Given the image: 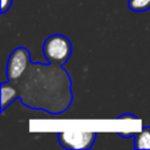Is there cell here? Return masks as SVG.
Here are the masks:
<instances>
[{
	"mask_svg": "<svg viewBox=\"0 0 150 150\" xmlns=\"http://www.w3.org/2000/svg\"><path fill=\"white\" fill-rule=\"evenodd\" d=\"M6 77L15 100L33 110L60 115L73 103V81L63 66L32 62L26 47H16L6 63Z\"/></svg>",
	"mask_w": 150,
	"mask_h": 150,
	"instance_id": "1",
	"label": "cell"
},
{
	"mask_svg": "<svg viewBox=\"0 0 150 150\" xmlns=\"http://www.w3.org/2000/svg\"><path fill=\"white\" fill-rule=\"evenodd\" d=\"M73 47L70 40L62 34L49 35L42 45V53L47 62L63 66L71 56Z\"/></svg>",
	"mask_w": 150,
	"mask_h": 150,
	"instance_id": "2",
	"label": "cell"
},
{
	"mask_svg": "<svg viewBox=\"0 0 150 150\" xmlns=\"http://www.w3.org/2000/svg\"><path fill=\"white\" fill-rule=\"evenodd\" d=\"M96 137L97 132L95 131L64 130L57 132L60 145L68 150H88L94 145Z\"/></svg>",
	"mask_w": 150,
	"mask_h": 150,
	"instance_id": "3",
	"label": "cell"
},
{
	"mask_svg": "<svg viewBox=\"0 0 150 150\" xmlns=\"http://www.w3.org/2000/svg\"><path fill=\"white\" fill-rule=\"evenodd\" d=\"M134 148L136 150L150 149V127H144L134 134Z\"/></svg>",
	"mask_w": 150,
	"mask_h": 150,
	"instance_id": "4",
	"label": "cell"
},
{
	"mask_svg": "<svg viewBox=\"0 0 150 150\" xmlns=\"http://www.w3.org/2000/svg\"><path fill=\"white\" fill-rule=\"evenodd\" d=\"M128 7L131 12L143 13L150 9V0H128Z\"/></svg>",
	"mask_w": 150,
	"mask_h": 150,
	"instance_id": "5",
	"label": "cell"
},
{
	"mask_svg": "<svg viewBox=\"0 0 150 150\" xmlns=\"http://www.w3.org/2000/svg\"><path fill=\"white\" fill-rule=\"evenodd\" d=\"M12 4H13V0H1V14L6 13L11 7H12Z\"/></svg>",
	"mask_w": 150,
	"mask_h": 150,
	"instance_id": "6",
	"label": "cell"
},
{
	"mask_svg": "<svg viewBox=\"0 0 150 150\" xmlns=\"http://www.w3.org/2000/svg\"><path fill=\"white\" fill-rule=\"evenodd\" d=\"M117 120H138V117L134 114H122L117 116Z\"/></svg>",
	"mask_w": 150,
	"mask_h": 150,
	"instance_id": "7",
	"label": "cell"
}]
</instances>
